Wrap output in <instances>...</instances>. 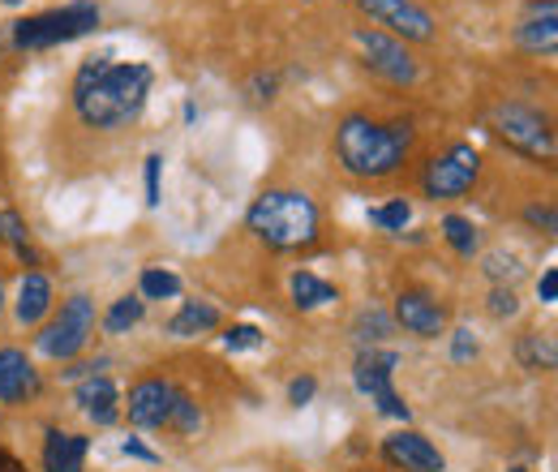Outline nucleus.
Returning a JSON list of instances; mask_svg holds the SVG:
<instances>
[{"label": "nucleus", "instance_id": "10", "mask_svg": "<svg viewBox=\"0 0 558 472\" xmlns=\"http://www.w3.org/2000/svg\"><path fill=\"white\" fill-rule=\"evenodd\" d=\"M356 4L378 26H387L396 39H413V44H429L434 39V17L421 9L417 0H356Z\"/></svg>", "mask_w": 558, "mask_h": 472}, {"label": "nucleus", "instance_id": "13", "mask_svg": "<svg viewBox=\"0 0 558 472\" xmlns=\"http://www.w3.org/2000/svg\"><path fill=\"white\" fill-rule=\"evenodd\" d=\"M383 456L404 472H442L447 469L442 451H438L425 434H417V429H400V434H391V438L383 443Z\"/></svg>", "mask_w": 558, "mask_h": 472}, {"label": "nucleus", "instance_id": "18", "mask_svg": "<svg viewBox=\"0 0 558 472\" xmlns=\"http://www.w3.org/2000/svg\"><path fill=\"white\" fill-rule=\"evenodd\" d=\"M90 438L70 434V429H48L44 438V472H82Z\"/></svg>", "mask_w": 558, "mask_h": 472}, {"label": "nucleus", "instance_id": "38", "mask_svg": "<svg viewBox=\"0 0 558 472\" xmlns=\"http://www.w3.org/2000/svg\"><path fill=\"white\" fill-rule=\"evenodd\" d=\"M125 456H134V460H150V464H155V460H159V456H155V451H146V447H142V443H134V438H130V443H125Z\"/></svg>", "mask_w": 558, "mask_h": 472}, {"label": "nucleus", "instance_id": "8", "mask_svg": "<svg viewBox=\"0 0 558 472\" xmlns=\"http://www.w3.org/2000/svg\"><path fill=\"white\" fill-rule=\"evenodd\" d=\"M477 172H482V155H477L469 142H460V146H451L447 155H438V159L425 164L421 190H425V198H434V203H438V198H464V194L473 190Z\"/></svg>", "mask_w": 558, "mask_h": 472}, {"label": "nucleus", "instance_id": "5", "mask_svg": "<svg viewBox=\"0 0 558 472\" xmlns=\"http://www.w3.org/2000/svg\"><path fill=\"white\" fill-rule=\"evenodd\" d=\"M489 130L498 142H507L511 150L529 155V159H542V164H555V130H550V117H542L537 108L529 104H498L489 112Z\"/></svg>", "mask_w": 558, "mask_h": 472}, {"label": "nucleus", "instance_id": "20", "mask_svg": "<svg viewBox=\"0 0 558 472\" xmlns=\"http://www.w3.org/2000/svg\"><path fill=\"white\" fill-rule=\"evenodd\" d=\"M215 327H219V310H215L210 301H185L181 314L168 323V336L194 339V336H203V331H215Z\"/></svg>", "mask_w": 558, "mask_h": 472}, {"label": "nucleus", "instance_id": "26", "mask_svg": "<svg viewBox=\"0 0 558 472\" xmlns=\"http://www.w3.org/2000/svg\"><path fill=\"white\" fill-rule=\"evenodd\" d=\"M409 219H413V206L404 203V198H396V203H387V206H369V223H378V228H387V232H404Z\"/></svg>", "mask_w": 558, "mask_h": 472}, {"label": "nucleus", "instance_id": "36", "mask_svg": "<svg viewBox=\"0 0 558 472\" xmlns=\"http://www.w3.org/2000/svg\"><path fill=\"white\" fill-rule=\"evenodd\" d=\"M254 99H276V73H258L254 77Z\"/></svg>", "mask_w": 558, "mask_h": 472}, {"label": "nucleus", "instance_id": "14", "mask_svg": "<svg viewBox=\"0 0 558 472\" xmlns=\"http://www.w3.org/2000/svg\"><path fill=\"white\" fill-rule=\"evenodd\" d=\"M39 396V370L22 348H0V404H26Z\"/></svg>", "mask_w": 558, "mask_h": 472}, {"label": "nucleus", "instance_id": "15", "mask_svg": "<svg viewBox=\"0 0 558 472\" xmlns=\"http://www.w3.org/2000/svg\"><path fill=\"white\" fill-rule=\"evenodd\" d=\"M73 400H77V408H82L95 425H117V416H121V391H117V383L104 378V374L82 378L77 391H73Z\"/></svg>", "mask_w": 558, "mask_h": 472}, {"label": "nucleus", "instance_id": "32", "mask_svg": "<svg viewBox=\"0 0 558 472\" xmlns=\"http://www.w3.org/2000/svg\"><path fill=\"white\" fill-rule=\"evenodd\" d=\"M159 168H163V159L146 155V206H159Z\"/></svg>", "mask_w": 558, "mask_h": 472}, {"label": "nucleus", "instance_id": "37", "mask_svg": "<svg viewBox=\"0 0 558 472\" xmlns=\"http://www.w3.org/2000/svg\"><path fill=\"white\" fill-rule=\"evenodd\" d=\"M486 270L494 275V279H502V275H511V279H515V275H520V267H515V258H489Z\"/></svg>", "mask_w": 558, "mask_h": 472}, {"label": "nucleus", "instance_id": "40", "mask_svg": "<svg viewBox=\"0 0 558 472\" xmlns=\"http://www.w3.org/2000/svg\"><path fill=\"white\" fill-rule=\"evenodd\" d=\"M0 305H4V283H0Z\"/></svg>", "mask_w": 558, "mask_h": 472}, {"label": "nucleus", "instance_id": "27", "mask_svg": "<svg viewBox=\"0 0 558 472\" xmlns=\"http://www.w3.org/2000/svg\"><path fill=\"white\" fill-rule=\"evenodd\" d=\"M26 237H31V232H26L22 215H17V210H0V241H4V245H13V250H22V245H26Z\"/></svg>", "mask_w": 558, "mask_h": 472}, {"label": "nucleus", "instance_id": "11", "mask_svg": "<svg viewBox=\"0 0 558 472\" xmlns=\"http://www.w3.org/2000/svg\"><path fill=\"white\" fill-rule=\"evenodd\" d=\"M396 323H400L409 336L438 339L442 331H447V310H442L429 292L409 288V292H400V296H396Z\"/></svg>", "mask_w": 558, "mask_h": 472}, {"label": "nucleus", "instance_id": "6", "mask_svg": "<svg viewBox=\"0 0 558 472\" xmlns=\"http://www.w3.org/2000/svg\"><path fill=\"white\" fill-rule=\"evenodd\" d=\"M396 370H400V352H391V348H369V352L356 356L352 383H356L361 396H369V400L378 404L383 416L409 421L413 412H409V404H404L400 391H396Z\"/></svg>", "mask_w": 558, "mask_h": 472}, {"label": "nucleus", "instance_id": "12", "mask_svg": "<svg viewBox=\"0 0 558 472\" xmlns=\"http://www.w3.org/2000/svg\"><path fill=\"white\" fill-rule=\"evenodd\" d=\"M172 404H177V387L172 383H163V378H142L138 387L130 391V421L138 425V429H159V425H168V416H172Z\"/></svg>", "mask_w": 558, "mask_h": 472}, {"label": "nucleus", "instance_id": "30", "mask_svg": "<svg viewBox=\"0 0 558 472\" xmlns=\"http://www.w3.org/2000/svg\"><path fill=\"white\" fill-rule=\"evenodd\" d=\"M489 314H494V318H515V314H520L515 292H511V288H494V292H489Z\"/></svg>", "mask_w": 558, "mask_h": 472}, {"label": "nucleus", "instance_id": "2", "mask_svg": "<svg viewBox=\"0 0 558 472\" xmlns=\"http://www.w3.org/2000/svg\"><path fill=\"white\" fill-rule=\"evenodd\" d=\"M413 125L409 121H391V125H378L369 117H344L340 130H336V155L340 164L349 168L352 177L361 181H383L391 172H400V164L409 159L413 150Z\"/></svg>", "mask_w": 558, "mask_h": 472}, {"label": "nucleus", "instance_id": "3", "mask_svg": "<svg viewBox=\"0 0 558 472\" xmlns=\"http://www.w3.org/2000/svg\"><path fill=\"white\" fill-rule=\"evenodd\" d=\"M245 228L271 250H305L318 241V206L296 190H267L250 206Z\"/></svg>", "mask_w": 558, "mask_h": 472}, {"label": "nucleus", "instance_id": "17", "mask_svg": "<svg viewBox=\"0 0 558 472\" xmlns=\"http://www.w3.org/2000/svg\"><path fill=\"white\" fill-rule=\"evenodd\" d=\"M515 39H520V48H529V52H546V57H555L558 48V9L555 0H537L533 4V13L524 17V26L515 31Z\"/></svg>", "mask_w": 558, "mask_h": 472}, {"label": "nucleus", "instance_id": "33", "mask_svg": "<svg viewBox=\"0 0 558 472\" xmlns=\"http://www.w3.org/2000/svg\"><path fill=\"white\" fill-rule=\"evenodd\" d=\"M314 391H318V383H314V378H292V383H288V404H310V400H314Z\"/></svg>", "mask_w": 558, "mask_h": 472}, {"label": "nucleus", "instance_id": "35", "mask_svg": "<svg viewBox=\"0 0 558 472\" xmlns=\"http://www.w3.org/2000/svg\"><path fill=\"white\" fill-rule=\"evenodd\" d=\"M537 296H542L546 305H555V301H558V270L555 267H550L546 275H542V279H537Z\"/></svg>", "mask_w": 558, "mask_h": 472}, {"label": "nucleus", "instance_id": "19", "mask_svg": "<svg viewBox=\"0 0 558 472\" xmlns=\"http://www.w3.org/2000/svg\"><path fill=\"white\" fill-rule=\"evenodd\" d=\"M288 288H292V305H296V310H323V305H331V301H340V292H336V283H327V279H318L314 270H296V275L288 279Z\"/></svg>", "mask_w": 558, "mask_h": 472}, {"label": "nucleus", "instance_id": "29", "mask_svg": "<svg viewBox=\"0 0 558 472\" xmlns=\"http://www.w3.org/2000/svg\"><path fill=\"white\" fill-rule=\"evenodd\" d=\"M383 336H391V318L387 314L369 310V314L356 318V339H383Z\"/></svg>", "mask_w": 558, "mask_h": 472}, {"label": "nucleus", "instance_id": "41", "mask_svg": "<svg viewBox=\"0 0 558 472\" xmlns=\"http://www.w3.org/2000/svg\"><path fill=\"white\" fill-rule=\"evenodd\" d=\"M0 4H22V0H0Z\"/></svg>", "mask_w": 558, "mask_h": 472}, {"label": "nucleus", "instance_id": "23", "mask_svg": "<svg viewBox=\"0 0 558 472\" xmlns=\"http://www.w3.org/2000/svg\"><path fill=\"white\" fill-rule=\"evenodd\" d=\"M142 314H146V301H142V296H121V301H112V310L104 314V331H108V336H125V331L138 327Z\"/></svg>", "mask_w": 558, "mask_h": 472}, {"label": "nucleus", "instance_id": "7", "mask_svg": "<svg viewBox=\"0 0 558 472\" xmlns=\"http://www.w3.org/2000/svg\"><path fill=\"white\" fill-rule=\"evenodd\" d=\"M95 336V301L90 296H70L65 305H61V318H52L44 331H39V352L44 356H52V361H73L86 343Z\"/></svg>", "mask_w": 558, "mask_h": 472}, {"label": "nucleus", "instance_id": "39", "mask_svg": "<svg viewBox=\"0 0 558 472\" xmlns=\"http://www.w3.org/2000/svg\"><path fill=\"white\" fill-rule=\"evenodd\" d=\"M0 472H26V464H22V460H13V456L0 447Z\"/></svg>", "mask_w": 558, "mask_h": 472}, {"label": "nucleus", "instance_id": "16", "mask_svg": "<svg viewBox=\"0 0 558 472\" xmlns=\"http://www.w3.org/2000/svg\"><path fill=\"white\" fill-rule=\"evenodd\" d=\"M48 310H52V279H48L44 270H26L22 283H17L13 318H17L22 327H35V323L48 318Z\"/></svg>", "mask_w": 558, "mask_h": 472}, {"label": "nucleus", "instance_id": "42", "mask_svg": "<svg viewBox=\"0 0 558 472\" xmlns=\"http://www.w3.org/2000/svg\"><path fill=\"white\" fill-rule=\"evenodd\" d=\"M511 472H529V469H511Z\"/></svg>", "mask_w": 558, "mask_h": 472}, {"label": "nucleus", "instance_id": "4", "mask_svg": "<svg viewBox=\"0 0 558 472\" xmlns=\"http://www.w3.org/2000/svg\"><path fill=\"white\" fill-rule=\"evenodd\" d=\"M99 26V4L95 0H73L61 9H48V13H35V17H22L13 22V44L26 52L35 48H57V44H73L82 35H90Z\"/></svg>", "mask_w": 558, "mask_h": 472}, {"label": "nucleus", "instance_id": "1", "mask_svg": "<svg viewBox=\"0 0 558 472\" xmlns=\"http://www.w3.org/2000/svg\"><path fill=\"white\" fill-rule=\"evenodd\" d=\"M150 82H155L150 65H138V61L112 65L108 57H95L73 77V108L90 130H121L142 117Z\"/></svg>", "mask_w": 558, "mask_h": 472}, {"label": "nucleus", "instance_id": "31", "mask_svg": "<svg viewBox=\"0 0 558 472\" xmlns=\"http://www.w3.org/2000/svg\"><path fill=\"white\" fill-rule=\"evenodd\" d=\"M473 356H477V339H473L469 327H460V331L451 336V361H460V365H464V361H473Z\"/></svg>", "mask_w": 558, "mask_h": 472}, {"label": "nucleus", "instance_id": "22", "mask_svg": "<svg viewBox=\"0 0 558 472\" xmlns=\"http://www.w3.org/2000/svg\"><path fill=\"white\" fill-rule=\"evenodd\" d=\"M442 237H447V245H451L456 254H464V258H473V254L482 250V232H477V223L464 219V215H447V219H442Z\"/></svg>", "mask_w": 558, "mask_h": 472}, {"label": "nucleus", "instance_id": "21", "mask_svg": "<svg viewBox=\"0 0 558 472\" xmlns=\"http://www.w3.org/2000/svg\"><path fill=\"white\" fill-rule=\"evenodd\" d=\"M515 356H520V365H524V370H533V374H550V370L558 365L555 336H542V331L520 336V343H515Z\"/></svg>", "mask_w": 558, "mask_h": 472}, {"label": "nucleus", "instance_id": "24", "mask_svg": "<svg viewBox=\"0 0 558 472\" xmlns=\"http://www.w3.org/2000/svg\"><path fill=\"white\" fill-rule=\"evenodd\" d=\"M142 296L146 301H168V296H181V279L172 270H142Z\"/></svg>", "mask_w": 558, "mask_h": 472}, {"label": "nucleus", "instance_id": "28", "mask_svg": "<svg viewBox=\"0 0 558 472\" xmlns=\"http://www.w3.org/2000/svg\"><path fill=\"white\" fill-rule=\"evenodd\" d=\"M223 348H228V352H245V348H263V331H258V327H250V323H241V327H232V331L223 336Z\"/></svg>", "mask_w": 558, "mask_h": 472}, {"label": "nucleus", "instance_id": "9", "mask_svg": "<svg viewBox=\"0 0 558 472\" xmlns=\"http://www.w3.org/2000/svg\"><path fill=\"white\" fill-rule=\"evenodd\" d=\"M352 39H356V48H361L369 73H378V77H387V82H396V86H413V82H417V61L409 57V48H404L396 35H383V31H374V26H356Z\"/></svg>", "mask_w": 558, "mask_h": 472}, {"label": "nucleus", "instance_id": "34", "mask_svg": "<svg viewBox=\"0 0 558 472\" xmlns=\"http://www.w3.org/2000/svg\"><path fill=\"white\" fill-rule=\"evenodd\" d=\"M524 219L537 223V228H546V232H555V206H529Z\"/></svg>", "mask_w": 558, "mask_h": 472}, {"label": "nucleus", "instance_id": "25", "mask_svg": "<svg viewBox=\"0 0 558 472\" xmlns=\"http://www.w3.org/2000/svg\"><path fill=\"white\" fill-rule=\"evenodd\" d=\"M168 425H172L177 434H198V429H203V408L194 404L185 391H177V404H172V416H168Z\"/></svg>", "mask_w": 558, "mask_h": 472}]
</instances>
